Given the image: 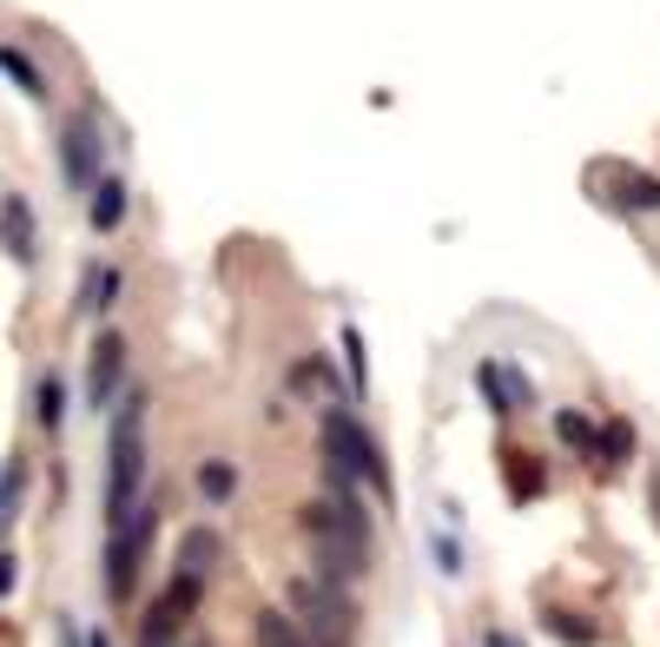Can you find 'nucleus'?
<instances>
[{"label": "nucleus", "mask_w": 660, "mask_h": 647, "mask_svg": "<svg viewBox=\"0 0 660 647\" xmlns=\"http://www.w3.org/2000/svg\"><path fill=\"white\" fill-rule=\"evenodd\" d=\"M304 536L317 549V582L350 589L370 569V516H364V503L350 496L344 476H331V496L304 509Z\"/></svg>", "instance_id": "nucleus-1"}, {"label": "nucleus", "mask_w": 660, "mask_h": 647, "mask_svg": "<svg viewBox=\"0 0 660 647\" xmlns=\"http://www.w3.org/2000/svg\"><path fill=\"white\" fill-rule=\"evenodd\" d=\"M145 496V397H126L106 443V529L126 522Z\"/></svg>", "instance_id": "nucleus-2"}, {"label": "nucleus", "mask_w": 660, "mask_h": 647, "mask_svg": "<svg viewBox=\"0 0 660 647\" xmlns=\"http://www.w3.org/2000/svg\"><path fill=\"white\" fill-rule=\"evenodd\" d=\"M324 456H331V476H357V483H370V489H390V470H383V450H377V436L350 417V410H324Z\"/></svg>", "instance_id": "nucleus-3"}, {"label": "nucleus", "mask_w": 660, "mask_h": 647, "mask_svg": "<svg viewBox=\"0 0 660 647\" xmlns=\"http://www.w3.org/2000/svg\"><path fill=\"white\" fill-rule=\"evenodd\" d=\"M291 622L304 628V641L311 647H344L350 641V628H357L350 595L331 589V582H317V575H304V582L291 589Z\"/></svg>", "instance_id": "nucleus-4"}, {"label": "nucleus", "mask_w": 660, "mask_h": 647, "mask_svg": "<svg viewBox=\"0 0 660 647\" xmlns=\"http://www.w3.org/2000/svg\"><path fill=\"white\" fill-rule=\"evenodd\" d=\"M145 542H152V503L139 496V509H132L126 522H112V529H106V589H112L119 602L139 589V562H145Z\"/></svg>", "instance_id": "nucleus-5"}, {"label": "nucleus", "mask_w": 660, "mask_h": 647, "mask_svg": "<svg viewBox=\"0 0 660 647\" xmlns=\"http://www.w3.org/2000/svg\"><path fill=\"white\" fill-rule=\"evenodd\" d=\"M59 165H66V185H99V132H93V119H73L66 132H59Z\"/></svg>", "instance_id": "nucleus-6"}, {"label": "nucleus", "mask_w": 660, "mask_h": 647, "mask_svg": "<svg viewBox=\"0 0 660 647\" xmlns=\"http://www.w3.org/2000/svg\"><path fill=\"white\" fill-rule=\"evenodd\" d=\"M0 245H7L13 265H33V258H40V231H33V212H26L20 192L0 198Z\"/></svg>", "instance_id": "nucleus-7"}, {"label": "nucleus", "mask_w": 660, "mask_h": 647, "mask_svg": "<svg viewBox=\"0 0 660 647\" xmlns=\"http://www.w3.org/2000/svg\"><path fill=\"white\" fill-rule=\"evenodd\" d=\"M119 370H126V344H119V337H99V344H93V364H86V403H93V410L112 403Z\"/></svg>", "instance_id": "nucleus-8"}, {"label": "nucleus", "mask_w": 660, "mask_h": 647, "mask_svg": "<svg viewBox=\"0 0 660 647\" xmlns=\"http://www.w3.org/2000/svg\"><path fill=\"white\" fill-rule=\"evenodd\" d=\"M595 185H621V192H608L615 205H641V212H660V179H654V172H628V165H595Z\"/></svg>", "instance_id": "nucleus-9"}, {"label": "nucleus", "mask_w": 660, "mask_h": 647, "mask_svg": "<svg viewBox=\"0 0 660 647\" xmlns=\"http://www.w3.org/2000/svg\"><path fill=\"white\" fill-rule=\"evenodd\" d=\"M212 562H218V536H212V529H192V536L178 542V569H172V582L198 595L205 575H212Z\"/></svg>", "instance_id": "nucleus-10"}, {"label": "nucleus", "mask_w": 660, "mask_h": 647, "mask_svg": "<svg viewBox=\"0 0 660 647\" xmlns=\"http://www.w3.org/2000/svg\"><path fill=\"white\" fill-rule=\"evenodd\" d=\"M86 218H93V231H112V225L126 218V185H119V179H99V185H93Z\"/></svg>", "instance_id": "nucleus-11"}, {"label": "nucleus", "mask_w": 660, "mask_h": 647, "mask_svg": "<svg viewBox=\"0 0 660 647\" xmlns=\"http://www.w3.org/2000/svg\"><path fill=\"white\" fill-rule=\"evenodd\" d=\"M258 647H311V641H304V628H297L291 615L264 608V615H258Z\"/></svg>", "instance_id": "nucleus-12"}, {"label": "nucleus", "mask_w": 660, "mask_h": 647, "mask_svg": "<svg viewBox=\"0 0 660 647\" xmlns=\"http://www.w3.org/2000/svg\"><path fill=\"white\" fill-rule=\"evenodd\" d=\"M112 291H119V271H112V265H93V271H86V298H79V304H86V311H106V304H112Z\"/></svg>", "instance_id": "nucleus-13"}, {"label": "nucleus", "mask_w": 660, "mask_h": 647, "mask_svg": "<svg viewBox=\"0 0 660 647\" xmlns=\"http://www.w3.org/2000/svg\"><path fill=\"white\" fill-rule=\"evenodd\" d=\"M0 73H13V86L26 93V99H40L46 86H40V73H33V60L26 53H13V46H0Z\"/></svg>", "instance_id": "nucleus-14"}, {"label": "nucleus", "mask_w": 660, "mask_h": 647, "mask_svg": "<svg viewBox=\"0 0 660 647\" xmlns=\"http://www.w3.org/2000/svg\"><path fill=\"white\" fill-rule=\"evenodd\" d=\"M20 489H26V463H7V476H0V529L20 516Z\"/></svg>", "instance_id": "nucleus-15"}, {"label": "nucleus", "mask_w": 660, "mask_h": 647, "mask_svg": "<svg viewBox=\"0 0 660 647\" xmlns=\"http://www.w3.org/2000/svg\"><path fill=\"white\" fill-rule=\"evenodd\" d=\"M555 436H562V443H575V450H595V423H588V417H575V410H562V417H555Z\"/></svg>", "instance_id": "nucleus-16"}, {"label": "nucleus", "mask_w": 660, "mask_h": 647, "mask_svg": "<svg viewBox=\"0 0 660 647\" xmlns=\"http://www.w3.org/2000/svg\"><path fill=\"white\" fill-rule=\"evenodd\" d=\"M59 417H66V390H59V377H46V384H40V423L59 430Z\"/></svg>", "instance_id": "nucleus-17"}, {"label": "nucleus", "mask_w": 660, "mask_h": 647, "mask_svg": "<svg viewBox=\"0 0 660 647\" xmlns=\"http://www.w3.org/2000/svg\"><path fill=\"white\" fill-rule=\"evenodd\" d=\"M231 483H238V476H231V463H205V470H198V489H205L212 503H225V496H231Z\"/></svg>", "instance_id": "nucleus-18"}, {"label": "nucleus", "mask_w": 660, "mask_h": 647, "mask_svg": "<svg viewBox=\"0 0 660 647\" xmlns=\"http://www.w3.org/2000/svg\"><path fill=\"white\" fill-rule=\"evenodd\" d=\"M172 635H178L172 622H145V635H139V647H172Z\"/></svg>", "instance_id": "nucleus-19"}, {"label": "nucleus", "mask_w": 660, "mask_h": 647, "mask_svg": "<svg viewBox=\"0 0 660 647\" xmlns=\"http://www.w3.org/2000/svg\"><path fill=\"white\" fill-rule=\"evenodd\" d=\"M628 443H635L628 430H608V436H602V450H608V456H628Z\"/></svg>", "instance_id": "nucleus-20"}, {"label": "nucleus", "mask_w": 660, "mask_h": 647, "mask_svg": "<svg viewBox=\"0 0 660 647\" xmlns=\"http://www.w3.org/2000/svg\"><path fill=\"white\" fill-rule=\"evenodd\" d=\"M13 582H20V569H13V556L0 549V595H13Z\"/></svg>", "instance_id": "nucleus-21"}, {"label": "nucleus", "mask_w": 660, "mask_h": 647, "mask_svg": "<svg viewBox=\"0 0 660 647\" xmlns=\"http://www.w3.org/2000/svg\"><path fill=\"white\" fill-rule=\"evenodd\" d=\"M86 647H112V641H106V635H86Z\"/></svg>", "instance_id": "nucleus-22"}, {"label": "nucleus", "mask_w": 660, "mask_h": 647, "mask_svg": "<svg viewBox=\"0 0 660 647\" xmlns=\"http://www.w3.org/2000/svg\"><path fill=\"white\" fill-rule=\"evenodd\" d=\"M198 647H205V641H198Z\"/></svg>", "instance_id": "nucleus-23"}]
</instances>
